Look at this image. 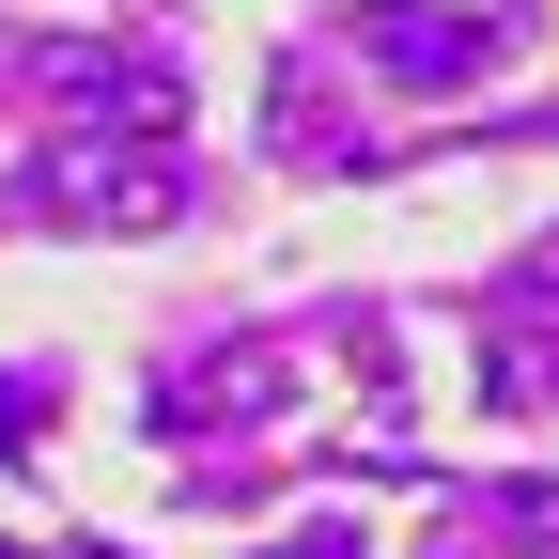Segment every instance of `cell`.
I'll return each instance as SVG.
<instances>
[{
  "label": "cell",
  "mask_w": 559,
  "mask_h": 559,
  "mask_svg": "<svg viewBox=\"0 0 559 559\" xmlns=\"http://www.w3.org/2000/svg\"><path fill=\"white\" fill-rule=\"evenodd\" d=\"M264 389H280V358H264V342H234V358H202V373H187L156 419H171V436H218V419H249Z\"/></svg>",
  "instance_id": "cell-2"
},
{
  "label": "cell",
  "mask_w": 559,
  "mask_h": 559,
  "mask_svg": "<svg viewBox=\"0 0 559 559\" xmlns=\"http://www.w3.org/2000/svg\"><path fill=\"white\" fill-rule=\"evenodd\" d=\"M296 559H358V544H342V528H326V544H296Z\"/></svg>",
  "instance_id": "cell-3"
},
{
  "label": "cell",
  "mask_w": 559,
  "mask_h": 559,
  "mask_svg": "<svg viewBox=\"0 0 559 559\" xmlns=\"http://www.w3.org/2000/svg\"><path fill=\"white\" fill-rule=\"evenodd\" d=\"M358 47H373V79H404V94H466L481 62H498V32H481V16H451V0H373V16H358Z\"/></svg>",
  "instance_id": "cell-1"
}]
</instances>
